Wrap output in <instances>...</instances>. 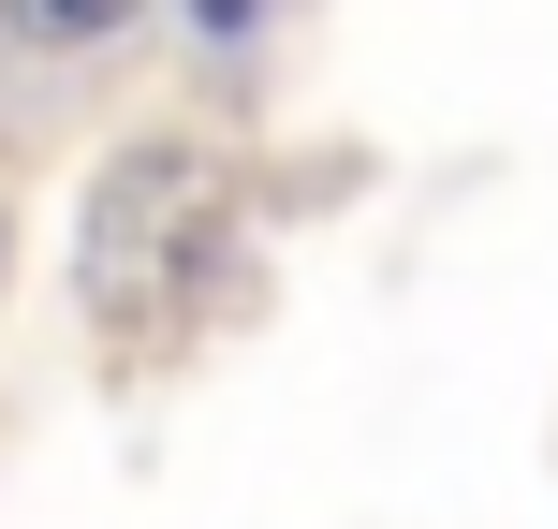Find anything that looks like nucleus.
<instances>
[{"instance_id":"nucleus-1","label":"nucleus","mask_w":558,"mask_h":529,"mask_svg":"<svg viewBox=\"0 0 558 529\" xmlns=\"http://www.w3.org/2000/svg\"><path fill=\"white\" fill-rule=\"evenodd\" d=\"M221 221H235L221 147H177V133L118 147V163L88 177V221H74V294H88V324H104V338H162L177 294H192V265L221 251Z\"/></svg>"},{"instance_id":"nucleus-2","label":"nucleus","mask_w":558,"mask_h":529,"mask_svg":"<svg viewBox=\"0 0 558 529\" xmlns=\"http://www.w3.org/2000/svg\"><path fill=\"white\" fill-rule=\"evenodd\" d=\"M147 0H0V45H29V59H88V45H118Z\"/></svg>"},{"instance_id":"nucleus-3","label":"nucleus","mask_w":558,"mask_h":529,"mask_svg":"<svg viewBox=\"0 0 558 529\" xmlns=\"http://www.w3.org/2000/svg\"><path fill=\"white\" fill-rule=\"evenodd\" d=\"M251 15H265V0H192V29H206V45H235Z\"/></svg>"}]
</instances>
